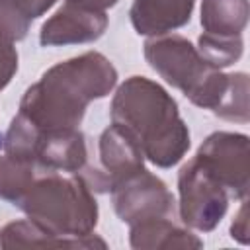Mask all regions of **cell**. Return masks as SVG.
Returning a JSON list of instances; mask_svg holds the SVG:
<instances>
[{
	"label": "cell",
	"instance_id": "4fadbf2b",
	"mask_svg": "<svg viewBox=\"0 0 250 250\" xmlns=\"http://www.w3.org/2000/svg\"><path fill=\"white\" fill-rule=\"evenodd\" d=\"M0 246L2 248H105V240L96 234L66 238L49 232L39 227L31 219L8 223L0 230Z\"/></svg>",
	"mask_w": 250,
	"mask_h": 250
},
{
	"label": "cell",
	"instance_id": "8fae6325",
	"mask_svg": "<svg viewBox=\"0 0 250 250\" xmlns=\"http://www.w3.org/2000/svg\"><path fill=\"white\" fill-rule=\"evenodd\" d=\"M105 27H107L105 12L64 2L62 8L57 10L55 16L43 23L39 33V43L43 47L92 43L104 35Z\"/></svg>",
	"mask_w": 250,
	"mask_h": 250
},
{
	"label": "cell",
	"instance_id": "30bf717a",
	"mask_svg": "<svg viewBox=\"0 0 250 250\" xmlns=\"http://www.w3.org/2000/svg\"><path fill=\"white\" fill-rule=\"evenodd\" d=\"M145 168V156L137 143L119 127L109 125L100 137V168L90 170L88 186L96 191H111L119 182Z\"/></svg>",
	"mask_w": 250,
	"mask_h": 250
},
{
	"label": "cell",
	"instance_id": "5b68a950",
	"mask_svg": "<svg viewBox=\"0 0 250 250\" xmlns=\"http://www.w3.org/2000/svg\"><path fill=\"white\" fill-rule=\"evenodd\" d=\"M2 148L6 154L33 162L43 172H78L88 158L80 129L41 131L18 113L2 139Z\"/></svg>",
	"mask_w": 250,
	"mask_h": 250
},
{
	"label": "cell",
	"instance_id": "d6986e66",
	"mask_svg": "<svg viewBox=\"0 0 250 250\" xmlns=\"http://www.w3.org/2000/svg\"><path fill=\"white\" fill-rule=\"evenodd\" d=\"M64 2H72V4H78V6H86V8H92V10L105 12L107 8L115 6L119 0H64Z\"/></svg>",
	"mask_w": 250,
	"mask_h": 250
},
{
	"label": "cell",
	"instance_id": "5bb4252c",
	"mask_svg": "<svg viewBox=\"0 0 250 250\" xmlns=\"http://www.w3.org/2000/svg\"><path fill=\"white\" fill-rule=\"evenodd\" d=\"M129 242L137 250H166V248H201L203 240L193 232L176 227L172 219H150L131 225Z\"/></svg>",
	"mask_w": 250,
	"mask_h": 250
},
{
	"label": "cell",
	"instance_id": "52a82bcc",
	"mask_svg": "<svg viewBox=\"0 0 250 250\" xmlns=\"http://www.w3.org/2000/svg\"><path fill=\"white\" fill-rule=\"evenodd\" d=\"M180 219L189 229L209 232L225 217L229 209L227 188L193 156L178 172Z\"/></svg>",
	"mask_w": 250,
	"mask_h": 250
},
{
	"label": "cell",
	"instance_id": "2e32d148",
	"mask_svg": "<svg viewBox=\"0 0 250 250\" xmlns=\"http://www.w3.org/2000/svg\"><path fill=\"white\" fill-rule=\"evenodd\" d=\"M27 25L18 23L0 14V90H4L18 72L16 41L27 35Z\"/></svg>",
	"mask_w": 250,
	"mask_h": 250
},
{
	"label": "cell",
	"instance_id": "9a60e30c",
	"mask_svg": "<svg viewBox=\"0 0 250 250\" xmlns=\"http://www.w3.org/2000/svg\"><path fill=\"white\" fill-rule=\"evenodd\" d=\"M41 174L43 170H39L33 162L4 152L0 156V199L18 205V201Z\"/></svg>",
	"mask_w": 250,
	"mask_h": 250
},
{
	"label": "cell",
	"instance_id": "7c38bea8",
	"mask_svg": "<svg viewBox=\"0 0 250 250\" xmlns=\"http://www.w3.org/2000/svg\"><path fill=\"white\" fill-rule=\"evenodd\" d=\"M193 6L195 0H135L129 20L139 35H166L191 20Z\"/></svg>",
	"mask_w": 250,
	"mask_h": 250
},
{
	"label": "cell",
	"instance_id": "6da1fadb",
	"mask_svg": "<svg viewBox=\"0 0 250 250\" xmlns=\"http://www.w3.org/2000/svg\"><path fill=\"white\" fill-rule=\"evenodd\" d=\"M117 84V70L98 51H88L64 62L51 66L35 84H31L20 111L33 127L78 129L90 102L105 98Z\"/></svg>",
	"mask_w": 250,
	"mask_h": 250
},
{
	"label": "cell",
	"instance_id": "3957f363",
	"mask_svg": "<svg viewBox=\"0 0 250 250\" xmlns=\"http://www.w3.org/2000/svg\"><path fill=\"white\" fill-rule=\"evenodd\" d=\"M111 125L125 131L158 168L176 166L189 148V129L176 100L146 76L127 78L111 102Z\"/></svg>",
	"mask_w": 250,
	"mask_h": 250
},
{
	"label": "cell",
	"instance_id": "8992f818",
	"mask_svg": "<svg viewBox=\"0 0 250 250\" xmlns=\"http://www.w3.org/2000/svg\"><path fill=\"white\" fill-rule=\"evenodd\" d=\"M248 0H203L197 53L215 68L234 64L244 51L242 31L248 23Z\"/></svg>",
	"mask_w": 250,
	"mask_h": 250
},
{
	"label": "cell",
	"instance_id": "ac0fdd59",
	"mask_svg": "<svg viewBox=\"0 0 250 250\" xmlns=\"http://www.w3.org/2000/svg\"><path fill=\"white\" fill-rule=\"evenodd\" d=\"M246 211H248V205H246V199H242V205H240V209L234 215V221L230 225V236L236 238L242 244L248 242V217H246Z\"/></svg>",
	"mask_w": 250,
	"mask_h": 250
},
{
	"label": "cell",
	"instance_id": "7a4b0ae2",
	"mask_svg": "<svg viewBox=\"0 0 250 250\" xmlns=\"http://www.w3.org/2000/svg\"><path fill=\"white\" fill-rule=\"evenodd\" d=\"M145 59L166 84L178 88L193 105L211 109L227 121H248V74H223L203 61L182 35H156L145 43Z\"/></svg>",
	"mask_w": 250,
	"mask_h": 250
},
{
	"label": "cell",
	"instance_id": "ba28073f",
	"mask_svg": "<svg viewBox=\"0 0 250 250\" xmlns=\"http://www.w3.org/2000/svg\"><path fill=\"white\" fill-rule=\"evenodd\" d=\"M109 193L117 217L129 227L150 219H174L176 199L172 191L146 168L119 182Z\"/></svg>",
	"mask_w": 250,
	"mask_h": 250
},
{
	"label": "cell",
	"instance_id": "277c9868",
	"mask_svg": "<svg viewBox=\"0 0 250 250\" xmlns=\"http://www.w3.org/2000/svg\"><path fill=\"white\" fill-rule=\"evenodd\" d=\"M18 207L57 236L80 238L98 225V203L86 178L43 172L18 201Z\"/></svg>",
	"mask_w": 250,
	"mask_h": 250
},
{
	"label": "cell",
	"instance_id": "9c48e42d",
	"mask_svg": "<svg viewBox=\"0 0 250 250\" xmlns=\"http://www.w3.org/2000/svg\"><path fill=\"white\" fill-rule=\"evenodd\" d=\"M195 158L227 188L230 199L248 195V137L242 133H211L197 148Z\"/></svg>",
	"mask_w": 250,
	"mask_h": 250
},
{
	"label": "cell",
	"instance_id": "e0dca14e",
	"mask_svg": "<svg viewBox=\"0 0 250 250\" xmlns=\"http://www.w3.org/2000/svg\"><path fill=\"white\" fill-rule=\"evenodd\" d=\"M57 0H0V14L29 27L33 20L43 16Z\"/></svg>",
	"mask_w": 250,
	"mask_h": 250
}]
</instances>
